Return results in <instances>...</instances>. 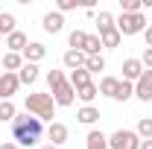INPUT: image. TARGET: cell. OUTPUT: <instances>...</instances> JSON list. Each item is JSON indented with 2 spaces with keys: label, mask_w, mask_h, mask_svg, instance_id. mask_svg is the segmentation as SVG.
<instances>
[{
  "label": "cell",
  "mask_w": 152,
  "mask_h": 149,
  "mask_svg": "<svg viewBox=\"0 0 152 149\" xmlns=\"http://www.w3.org/2000/svg\"><path fill=\"white\" fill-rule=\"evenodd\" d=\"M0 149H20V146H18V143H15V140H6V143H3V146H0Z\"/></svg>",
  "instance_id": "35"
},
{
  "label": "cell",
  "mask_w": 152,
  "mask_h": 149,
  "mask_svg": "<svg viewBox=\"0 0 152 149\" xmlns=\"http://www.w3.org/2000/svg\"><path fill=\"white\" fill-rule=\"evenodd\" d=\"M76 120H79L82 126H94L96 120H99V108H94V105H82V108L76 111Z\"/></svg>",
  "instance_id": "14"
},
{
  "label": "cell",
  "mask_w": 152,
  "mask_h": 149,
  "mask_svg": "<svg viewBox=\"0 0 152 149\" xmlns=\"http://www.w3.org/2000/svg\"><path fill=\"white\" fill-rule=\"evenodd\" d=\"M143 38H146V47L152 50V23L146 26V29H143Z\"/></svg>",
  "instance_id": "34"
},
{
  "label": "cell",
  "mask_w": 152,
  "mask_h": 149,
  "mask_svg": "<svg viewBox=\"0 0 152 149\" xmlns=\"http://www.w3.org/2000/svg\"><path fill=\"white\" fill-rule=\"evenodd\" d=\"M137 149H152V140H140V146Z\"/></svg>",
  "instance_id": "36"
},
{
  "label": "cell",
  "mask_w": 152,
  "mask_h": 149,
  "mask_svg": "<svg viewBox=\"0 0 152 149\" xmlns=\"http://www.w3.org/2000/svg\"><path fill=\"white\" fill-rule=\"evenodd\" d=\"M85 70L94 76V73H99V70H105V58L102 56H88V61H85Z\"/></svg>",
  "instance_id": "28"
},
{
  "label": "cell",
  "mask_w": 152,
  "mask_h": 149,
  "mask_svg": "<svg viewBox=\"0 0 152 149\" xmlns=\"http://www.w3.org/2000/svg\"><path fill=\"white\" fill-rule=\"evenodd\" d=\"M20 56H23V61H29V64H38L41 58L47 56V47H44L41 41H29V44H26V50H23Z\"/></svg>",
  "instance_id": "9"
},
{
  "label": "cell",
  "mask_w": 152,
  "mask_h": 149,
  "mask_svg": "<svg viewBox=\"0 0 152 149\" xmlns=\"http://www.w3.org/2000/svg\"><path fill=\"white\" fill-rule=\"evenodd\" d=\"M70 9H76V0H58L56 3V12H61V15L70 12Z\"/></svg>",
  "instance_id": "32"
},
{
  "label": "cell",
  "mask_w": 152,
  "mask_h": 149,
  "mask_svg": "<svg viewBox=\"0 0 152 149\" xmlns=\"http://www.w3.org/2000/svg\"><path fill=\"white\" fill-rule=\"evenodd\" d=\"M132 96H134V85L120 79V88H117V93H114V99H117V102H126V99H132Z\"/></svg>",
  "instance_id": "26"
},
{
  "label": "cell",
  "mask_w": 152,
  "mask_h": 149,
  "mask_svg": "<svg viewBox=\"0 0 152 149\" xmlns=\"http://www.w3.org/2000/svg\"><path fill=\"white\" fill-rule=\"evenodd\" d=\"M18 29V20L12 12H0V35H12Z\"/></svg>",
  "instance_id": "20"
},
{
  "label": "cell",
  "mask_w": 152,
  "mask_h": 149,
  "mask_svg": "<svg viewBox=\"0 0 152 149\" xmlns=\"http://www.w3.org/2000/svg\"><path fill=\"white\" fill-rule=\"evenodd\" d=\"M96 88H99L102 96H111V99H114V93H117V88H120V79H114V76H102V82H99Z\"/></svg>",
  "instance_id": "19"
},
{
  "label": "cell",
  "mask_w": 152,
  "mask_h": 149,
  "mask_svg": "<svg viewBox=\"0 0 152 149\" xmlns=\"http://www.w3.org/2000/svg\"><path fill=\"white\" fill-rule=\"evenodd\" d=\"M120 9H123V15H137L143 6H140V0H120Z\"/></svg>",
  "instance_id": "31"
},
{
  "label": "cell",
  "mask_w": 152,
  "mask_h": 149,
  "mask_svg": "<svg viewBox=\"0 0 152 149\" xmlns=\"http://www.w3.org/2000/svg\"><path fill=\"white\" fill-rule=\"evenodd\" d=\"M67 82L73 85V91H79V88L91 85V73H88L85 67H79V70H70V79H67Z\"/></svg>",
  "instance_id": "16"
},
{
  "label": "cell",
  "mask_w": 152,
  "mask_h": 149,
  "mask_svg": "<svg viewBox=\"0 0 152 149\" xmlns=\"http://www.w3.org/2000/svg\"><path fill=\"white\" fill-rule=\"evenodd\" d=\"M99 50H102V41H99V35H88V41H85V56H99Z\"/></svg>",
  "instance_id": "27"
},
{
  "label": "cell",
  "mask_w": 152,
  "mask_h": 149,
  "mask_svg": "<svg viewBox=\"0 0 152 149\" xmlns=\"http://www.w3.org/2000/svg\"><path fill=\"white\" fill-rule=\"evenodd\" d=\"M143 76V64H140V58H126L123 61V82H137Z\"/></svg>",
  "instance_id": "7"
},
{
  "label": "cell",
  "mask_w": 152,
  "mask_h": 149,
  "mask_svg": "<svg viewBox=\"0 0 152 149\" xmlns=\"http://www.w3.org/2000/svg\"><path fill=\"white\" fill-rule=\"evenodd\" d=\"M114 23H117V32H120V35H140V32L146 29V18H143L140 12H137V15H120Z\"/></svg>",
  "instance_id": "3"
},
{
  "label": "cell",
  "mask_w": 152,
  "mask_h": 149,
  "mask_svg": "<svg viewBox=\"0 0 152 149\" xmlns=\"http://www.w3.org/2000/svg\"><path fill=\"white\" fill-rule=\"evenodd\" d=\"M64 82H67V79H64L61 70H50V73H47V85H50V91H56L58 85H64Z\"/></svg>",
  "instance_id": "30"
},
{
  "label": "cell",
  "mask_w": 152,
  "mask_h": 149,
  "mask_svg": "<svg viewBox=\"0 0 152 149\" xmlns=\"http://www.w3.org/2000/svg\"><path fill=\"white\" fill-rule=\"evenodd\" d=\"M41 131H44V123L32 117V114H18L12 120V140L18 143L20 149L23 146H35L41 140Z\"/></svg>",
  "instance_id": "1"
},
{
  "label": "cell",
  "mask_w": 152,
  "mask_h": 149,
  "mask_svg": "<svg viewBox=\"0 0 152 149\" xmlns=\"http://www.w3.org/2000/svg\"><path fill=\"white\" fill-rule=\"evenodd\" d=\"M134 96L140 102H149L152 99V70H143V76L134 82Z\"/></svg>",
  "instance_id": "6"
},
{
  "label": "cell",
  "mask_w": 152,
  "mask_h": 149,
  "mask_svg": "<svg viewBox=\"0 0 152 149\" xmlns=\"http://www.w3.org/2000/svg\"><path fill=\"white\" fill-rule=\"evenodd\" d=\"M41 149H58V146H53V143H47V146H41Z\"/></svg>",
  "instance_id": "37"
},
{
  "label": "cell",
  "mask_w": 152,
  "mask_h": 149,
  "mask_svg": "<svg viewBox=\"0 0 152 149\" xmlns=\"http://www.w3.org/2000/svg\"><path fill=\"white\" fill-rule=\"evenodd\" d=\"M96 26H99V32L117 26V23H114V15H111V12H99V15H96Z\"/></svg>",
  "instance_id": "29"
},
{
  "label": "cell",
  "mask_w": 152,
  "mask_h": 149,
  "mask_svg": "<svg viewBox=\"0 0 152 149\" xmlns=\"http://www.w3.org/2000/svg\"><path fill=\"white\" fill-rule=\"evenodd\" d=\"M18 88H20L18 73H3L0 76V102L3 99H12V93H18Z\"/></svg>",
  "instance_id": "5"
},
{
  "label": "cell",
  "mask_w": 152,
  "mask_h": 149,
  "mask_svg": "<svg viewBox=\"0 0 152 149\" xmlns=\"http://www.w3.org/2000/svg\"><path fill=\"white\" fill-rule=\"evenodd\" d=\"M0 41H3V35H0Z\"/></svg>",
  "instance_id": "38"
},
{
  "label": "cell",
  "mask_w": 152,
  "mask_h": 149,
  "mask_svg": "<svg viewBox=\"0 0 152 149\" xmlns=\"http://www.w3.org/2000/svg\"><path fill=\"white\" fill-rule=\"evenodd\" d=\"M47 137H50V143H53V146H61V143L67 140V126H64V123H58V120H53V123H50V129H47Z\"/></svg>",
  "instance_id": "12"
},
{
  "label": "cell",
  "mask_w": 152,
  "mask_h": 149,
  "mask_svg": "<svg viewBox=\"0 0 152 149\" xmlns=\"http://www.w3.org/2000/svg\"><path fill=\"white\" fill-rule=\"evenodd\" d=\"M85 41H88V32H85V29H73V32L67 35L70 50H85Z\"/></svg>",
  "instance_id": "23"
},
{
  "label": "cell",
  "mask_w": 152,
  "mask_h": 149,
  "mask_svg": "<svg viewBox=\"0 0 152 149\" xmlns=\"http://www.w3.org/2000/svg\"><path fill=\"white\" fill-rule=\"evenodd\" d=\"M23 105H26V114L38 117L41 123H44V120H50V123H53V117H56V102H53V93H26Z\"/></svg>",
  "instance_id": "2"
},
{
  "label": "cell",
  "mask_w": 152,
  "mask_h": 149,
  "mask_svg": "<svg viewBox=\"0 0 152 149\" xmlns=\"http://www.w3.org/2000/svg\"><path fill=\"white\" fill-rule=\"evenodd\" d=\"M61 61H64V67H67V70H79V67H85L88 56H85L82 50H67V53L61 56Z\"/></svg>",
  "instance_id": "11"
},
{
  "label": "cell",
  "mask_w": 152,
  "mask_h": 149,
  "mask_svg": "<svg viewBox=\"0 0 152 149\" xmlns=\"http://www.w3.org/2000/svg\"><path fill=\"white\" fill-rule=\"evenodd\" d=\"M73 99H76V91H73L70 82L58 85L56 91H53V102H56V105H73Z\"/></svg>",
  "instance_id": "10"
},
{
  "label": "cell",
  "mask_w": 152,
  "mask_h": 149,
  "mask_svg": "<svg viewBox=\"0 0 152 149\" xmlns=\"http://www.w3.org/2000/svg\"><path fill=\"white\" fill-rule=\"evenodd\" d=\"M15 117H18L15 102H12V99H3V102H0V123H12Z\"/></svg>",
  "instance_id": "22"
},
{
  "label": "cell",
  "mask_w": 152,
  "mask_h": 149,
  "mask_svg": "<svg viewBox=\"0 0 152 149\" xmlns=\"http://www.w3.org/2000/svg\"><path fill=\"white\" fill-rule=\"evenodd\" d=\"M85 140H88V149H108V137H105L99 129H91Z\"/></svg>",
  "instance_id": "18"
},
{
  "label": "cell",
  "mask_w": 152,
  "mask_h": 149,
  "mask_svg": "<svg viewBox=\"0 0 152 149\" xmlns=\"http://www.w3.org/2000/svg\"><path fill=\"white\" fill-rule=\"evenodd\" d=\"M26 44H29V38L23 35L20 29H15L12 35H6V47H9V53H23Z\"/></svg>",
  "instance_id": "13"
},
{
  "label": "cell",
  "mask_w": 152,
  "mask_h": 149,
  "mask_svg": "<svg viewBox=\"0 0 152 149\" xmlns=\"http://www.w3.org/2000/svg\"><path fill=\"white\" fill-rule=\"evenodd\" d=\"M18 79H20V85H32L38 79V64H29V61H23V67L18 70Z\"/></svg>",
  "instance_id": "17"
},
{
  "label": "cell",
  "mask_w": 152,
  "mask_h": 149,
  "mask_svg": "<svg viewBox=\"0 0 152 149\" xmlns=\"http://www.w3.org/2000/svg\"><path fill=\"white\" fill-rule=\"evenodd\" d=\"M41 26H44V32H50V35H56L64 29V15L61 12H47L44 20H41Z\"/></svg>",
  "instance_id": "8"
},
{
  "label": "cell",
  "mask_w": 152,
  "mask_h": 149,
  "mask_svg": "<svg viewBox=\"0 0 152 149\" xmlns=\"http://www.w3.org/2000/svg\"><path fill=\"white\" fill-rule=\"evenodd\" d=\"M96 93H99V88H96L94 82H91V85H85V88H79V91H76V96H79V99H82L85 105H91V102L96 99Z\"/></svg>",
  "instance_id": "24"
},
{
  "label": "cell",
  "mask_w": 152,
  "mask_h": 149,
  "mask_svg": "<svg viewBox=\"0 0 152 149\" xmlns=\"http://www.w3.org/2000/svg\"><path fill=\"white\" fill-rule=\"evenodd\" d=\"M134 131H137V137H140V140H152V117H140Z\"/></svg>",
  "instance_id": "25"
},
{
  "label": "cell",
  "mask_w": 152,
  "mask_h": 149,
  "mask_svg": "<svg viewBox=\"0 0 152 149\" xmlns=\"http://www.w3.org/2000/svg\"><path fill=\"white\" fill-rule=\"evenodd\" d=\"M140 137L132 129H117L114 134H108V149H137Z\"/></svg>",
  "instance_id": "4"
},
{
  "label": "cell",
  "mask_w": 152,
  "mask_h": 149,
  "mask_svg": "<svg viewBox=\"0 0 152 149\" xmlns=\"http://www.w3.org/2000/svg\"><path fill=\"white\" fill-rule=\"evenodd\" d=\"M140 64H143V70H152V50H149V47L143 50V58H140Z\"/></svg>",
  "instance_id": "33"
},
{
  "label": "cell",
  "mask_w": 152,
  "mask_h": 149,
  "mask_svg": "<svg viewBox=\"0 0 152 149\" xmlns=\"http://www.w3.org/2000/svg\"><path fill=\"white\" fill-rule=\"evenodd\" d=\"M20 67H23V56L20 53H6L3 56V70L6 73H18Z\"/></svg>",
  "instance_id": "15"
},
{
  "label": "cell",
  "mask_w": 152,
  "mask_h": 149,
  "mask_svg": "<svg viewBox=\"0 0 152 149\" xmlns=\"http://www.w3.org/2000/svg\"><path fill=\"white\" fill-rule=\"evenodd\" d=\"M99 41H102V47H111L114 50V47L123 41V35L117 32V26H111V29H102V32H99Z\"/></svg>",
  "instance_id": "21"
}]
</instances>
